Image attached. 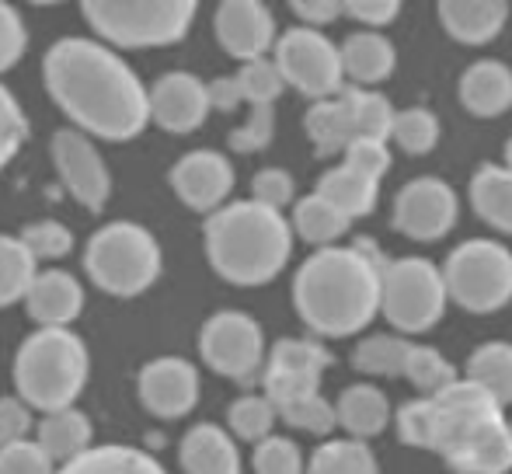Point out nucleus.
<instances>
[{
	"label": "nucleus",
	"instance_id": "nucleus-1",
	"mask_svg": "<svg viewBox=\"0 0 512 474\" xmlns=\"http://www.w3.org/2000/svg\"><path fill=\"white\" fill-rule=\"evenodd\" d=\"M42 81L74 129L102 140H133L150 126L147 88L136 70L98 39H67L53 42L42 60Z\"/></svg>",
	"mask_w": 512,
	"mask_h": 474
},
{
	"label": "nucleus",
	"instance_id": "nucleus-2",
	"mask_svg": "<svg viewBox=\"0 0 512 474\" xmlns=\"http://www.w3.org/2000/svg\"><path fill=\"white\" fill-rule=\"evenodd\" d=\"M398 440L429 450L453 474H509V415L464 377L432 398H411L394 412Z\"/></svg>",
	"mask_w": 512,
	"mask_h": 474
},
{
	"label": "nucleus",
	"instance_id": "nucleus-3",
	"mask_svg": "<svg viewBox=\"0 0 512 474\" xmlns=\"http://www.w3.org/2000/svg\"><path fill=\"white\" fill-rule=\"evenodd\" d=\"M387 255L370 241L317 248L293 276V307L317 339H352L380 314V276Z\"/></svg>",
	"mask_w": 512,
	"mask_h": 474
},
{
	"label": "nucleus",
	"instance_id": "nucleus-4",
	"mask_svg": "<svg viewBox=\"0 0 512 474\" xmlns=\"http://www.w3.org/2000/svg\"><path fill=\"white\" fill-rule=\"evenodd\" d=\"M203 248L213 272L230 286H265L286 269L293 255V227L255 199H234L209 213L203 224Z\"/></svg>",
	"mask_w": 512,
	"mask_h": 474
},
{
	"label": "nucleus",
	"instance_id": "nucleus-5",
	"mask_svg": "<svg viewBox=\"0 0 512 474\" xmlns=\"http://www.w3.org/2000/svg\"><path fill=\"white\" fill-rule=\"evenodd\" d=\"M91 377L88 346L70 328H39L18 346L14 356V387L28 408L63 412L74 408Z\"/></svg>",
	"mask_w": 512,
	"mask_h": 474
},
{
	"label": "nucleus",
	"instance_id": "nucleus-6",
	"mask_svg": "<svg viewBox=\"0 0 512 474\" xmlns=\"http://www.w3.org/2000/svg\"><path fill=\"white\" fill-rule=\"evenodd\" d=\"M161 269V244L133 220H112L98 227L84 248V272L108 297H140L161 279Z\"/></svg>",
	"mask_w": 512,
	"mask_h": 474
},
{
	"label": "nucleus",
	"instance_id": "nucleus-7",
	"mask_svg": "<svg viewBox=\"0 0 512 474\" xmlns=\"http://www.w3.org/2000/svg\"><path fill=\"white\" fill-rule=\"evenodd\" d=\"M196 0H88L81 14L98 42L115 49L175 46L196 21Z\"/></svg>",
	"mask_w": 512,
	"mask_h": 474
},
{
	"label": "nucleus",
	"instance_id": "nucleus-8",
	"mask_svg": "<svg viewBox=\"0 0 512 474\" xmlns=\"http://www.w3.org/2000/svg\"><path fill=\"white\" fill-rule=\"evenodd\" d=\"M450 304L467 314H495L512 304V251L495 237H467L439 265Z\"/></svg>",
	"mask_w": 512,
	"mask_h": 474
},
{
	"label": "nucleus",
	"instance_id": "nucleus-9",
	"mask_svg": "<svg viewBox=\"0 0 512 474\" xmlns=\"http://www.w3.org/2000/svg\"><path fill=\"white\" fill-rule=\"evenodd\" d=\"M446 297L443 272L432 258L405 255L387 258L384 276H380V314L394 335H425L446 318Z\"/></svg>",
	"mask_w": 512,
	"mask_h": 474
},
{
	"label": "nucleus",
	"instance_id": "nucleus-10",
	"mask_svg": "<svg viewBox=\"0 0 512 474\" xmlns=\"http://www.w3.org/2000/svg\"><path fill=\"white\" fill-rule=\"evenodd\" d=\"M272 63L283 74L286 88H297L300 95L314 98H335L345 88L342 56L338 46L324 32L307 25H293L272 46Z\"/></svg>",
	"mask_w": 512,
	"mask_h": 474
},
{
	"label": "nucleus",
	"instance_id": "nucleus-11",
	"mask_svg": "<svg viewBox=\"0 0 512 474\" xmlns=\"http://www.w3.org/2000/svg\"><path fill=\"white\" fill-rule=\"evenodd\" d=\"M265 332L248 311H216L199 328V356L227 380H255L265 366Z\"/></svg>",
	"mask_w": 512,
	"mask_h": 474
},
{
	"label": "nucleus",
	"instance_id": "nucleus-12",
	"mask_svg": "<svg viewBox=\"0 0 512 474\" xmlns=\"http://www.w3.org/2000/svg\"><path fill=\"white\" fill-rule=\"evenodd\" d=\"M457 217H460V196L446 178L418 175L401 185L398 196H394V210H391L394 231L418 244L443 241L457 227Z\"/></svg>",
	"mask_w": 512,
	"mask_h": 474
},
{
	"label": "nucleus",
	"instance_id": "nucleus-13",
	"mask_svg": "<svg viewBox=\"0 0 512 474\" xmlns=\"http://www.w3.org/2000/svg\"><path fill=\"white\" fill-rule=\"evenodd\" d=\"M331 363H335V356L324 342L286 335V339L272 342V349L265 353L262 394L276 408L286 401L307 398V394H321V380L331 370Z\"/></svg>",
	"mask_w": 512,
	"mask_h": 474
},
{
	"label": "nucleus",
	"instance_id": "nucleus-14",
	"mask_svg": "<svg viewBox=\"0 0 512 474\" xmlns=\"http://www.w3.org/2000/svg\"><path fill=\"white\" fill-rule=\"evenodd\" d=\"M49 161H53L60 182L67 185V192L91 213H102L108 196H112V175L102 150L95 147L91 136H84L81 129L63 126L49 136Z\"/></svg>",
	"mask_w": 512,
	"mask_h": 474
},
{
	"label": "nucleus",
	"instance_id": "nucleus-15",
	"mask_svg": "<svg viewBox=\"0 0 512 474\" xmlns=\"http://www.w3.org/2000/svg\"><path fill=\"white\" fill-rule=\"evenodd\" d=\"M203 380L192 359L185 356H157L136 377L140 405L157 419H185L199 405Z\"/></svg>",
	"mask_w": 512,
	"mask_h": 474
},
{
	"label": "nucleus",
	"instance_id": "nucleus-16",
	"mask_svg": "<svg viewBox=\"0 0 512 474\" xmlns=\"http://www.w3.org/2000/svg\"><path fill=\"white\" fill-rule=\"evenodd\" d=\"M175 196L196 213H216L234 192V164L220 150H189L168 171Z\"/></svg>",
	"mask_w": 512,
	"mask_h": 474
},
{
	"label": "nucleus",
	"instance_id": "nucleus-17",
	"mask_svg": "<svg viewBox=\"0 0 512 474\" xmlns=\"http://www.w3.org/2000/svg\"><path fill=\"white\" fill-rule=\"evenodd\" d=\"M213 32L223 53L241 63L269 56L279 39L276 14L262 0H223L213 14Z\"/></svg>",
	"mask_w": 512,
	"mask_h": 474
},
{
	"label": "nucleus",
	"instance_id": "nucleus-18",
	"mask_svg": "<svg viewBox=\"0 0 512 474\" xmlns=\"http://www.w3.org/2000/svg\"><path fill=\"white\" fill-rule=\"evenodd\" d=\"M147 112L150 122L161 126L164 133H196L209 116L206 81L189 70H171L161 74L147 88Z\"/></svg>",
	"mask_w": 512,
	"mask_h": 474
},
{
	"label": "nucleus",
	"instance_id": "nucleus-19",
	"mask_svg": "<svg viewBox=\"0 0 512 474\" xmlns=\"http://www.w3.org/2000/svg\"><path fill=\"white\" fill-rule=\"evenodd\" d=\"M25 311L39 328H70L84 311V286L67 269L35 272L25 293Z\"/></svg>",
	"mask_w": 512,
	"mask_h": 474
},
{
	"label": "nucleus",
	"instance_id": "nucleus-20",
	"mask_svg": "<svg viewBox=\"0 0 512 474\" xmlns=\"http://www.w3.org/2000/svg\"><path fill=\"white\" fill-rule=\"evenodd\" d=\"M506 0H439L436 18L443 32L460 46H488L509 25Z\"/></svg>",
	"mask_w": 512,
	"mask_h": 474
},
{
	"label": "nucleus",
	"instance_id": "nucleus-21",
	"mask_svg": "<svg viewBox=\"0 0 512 474\" xmlns=\"http://www.w3.org/2000/svg\"><path fill=\"white\" fill-rule=\"evenodd\" d=\"M338 56H342V74L352 88L384 84L398 70V46L384 32H370V28H356L345 35L338 42Z\"/></svg>",
	"mask_w": 512,
	"mask_h": 474
},
{
	"label": "nucleus",
	"instance_id": "nucleus-22",
	"mask_svg": "<svg viewBox=\"0 0 512 474\" xmlns=\"http://www.w3.org/2000/svg\"><path fill=\"white\" fill-rule=\"evenodd\" d=\"M457 98L474 119H499L512 109V67L506 60H474L460 74Z\"/></svg>",
	"mask_w": 512,
	"mask_h": 474
},
{
	"label": "nucleus",
	"instance_id": "nucleus-23",
	"mask_svg": "<svg viewBox=\"0 0 512 474\" xmlns=\"http://www.w3.org/2000/svg\"><path fill=\"white\" fill-rule=\"evenodd\" d=\"M178 461L185 474H244L237 440L216 422H199L182 436Z\"/></svg>",
	"mask_w": 512,
	"mask_h": 474
},
{
	"label": "nucleus",
	"instance_id": "nucleus-24",
	"mask_svg": "<svg viewBox=\"0 0 512 474\" xmlns=\"http://www.w3.org/2000/svg\"><path fill=\"white\" fill-rule=\"evenodd\" d=\"M331 405H335L338 429H345L349 440H363V443L384 433V429L391 426V415H394L391 398H387L377 384H370V380H359V384L342 387L338 401H331Z\"/></svg>",
	"mask_w": 512,
	"mask_h": 474
},
{
	"label": "nucleus",
	"instance_id": "nucleus-25",
	"mask_svg": "<svg viewBox=\"0 0 512 474\" xmlns=\"http://www.w3.org/2000/svg\"><path fill=\"white\" fill-rule=\"evenodd\" d=\"M91 440H95V429H91L88 412H81V408L49 412V415H42V422L35 426V447H39L56 468L77 461L84 450H91Z\"/></svg>",
	"mask_w": 512,
	"mask_h": 474
},
{
	"label": "nucleus",
	"instance_id": "nucleus-26",
	"mask_svg": "<svg viewBox=\"0 0 512 474\" xmlns=\"http://www.w3.org/2000/svg\"><path fill=\"white\" fill-rule=\"evenodd\" d=\"M467 199H471L481 224L512 237V171L509 168L492 164V161L478 164L471 175V185H467Z\"/></svg>",
	"mask_w": 512,
	"mask_h": 474
},
{
	"label": "nucleus",
	"instance_id": "nucleus-27",
	"mask_svg": "<svg viewBox=\"0 0 512 474\" xmlns=\"http://www.w3.org/2000/svg\"><path fill=\"white\" fill-rule=\"evenodd\" d=\"M314 192L324 199V203L335 206L338 213H345L349 220H363L377 210L380 182L359 175V171L349 168V164H335V168H328L321 178H317Z\"/></svg>",
	"mask_w": 512,
	"mask_h": 474
},
{
	"label": "nucleus",
	"instance_id": "nucleus-28",
	"mask_svg": "<svg viewBox=\"0 0 512 474\" xmlns=\"http://www.w3.org/2000/svg\"><path fill=\"white\" fill-rule=\"evenodd\" d=\"M464 380L488 394L495 405H512V342L488 339L467 356Z\"/></svg>",
	"mask_w": 512,
	"mask_h": 474
},
{
	"label": "nucleus",
	"instance_id": "nucleus-29",
	"mask_svg": "<svg viewBox=\"0 0 512 474\" xmlns=\"http://www.w3.org/2000/svg\"><path fill=\"white\" fill-rule=\"evenodd\" d=\"M304 129L314 143V154L317 157H335L349 147V140L356 136L352 129V112H349V102L345 95L338 91L335 98H321L307 109L304 116Z\"/></svg>",
	"mask_w": 512,
	"mask_h": 474
},
{
	"label": "nucleus",
	"instance_id": "nucleus-30",
	"mask_svg": "<svg viewBox=\"0 0 512 474\" xmlns=\"http://www.w3.org/2000/svg\"><path fill=\"white\" fill-rule=\"evenodd\" d=\"M56 474H168L157 457L126 443H105V447L84 450L77 461L56 468Z\"/></svg>",
	"mask_w": 512,
	"mask_h": 474
},
{
	"label": "nucleus",
	"instance_id": "nucleus-31",
	"mask_svg": "<svg viewBox=\"0 0 512 474\" xmlns=\"http://www.w3.org/2000/svg\"><path fill=\"white\" fill-rule=\"evenodd\" d=\"M290 227H293V237H304L314 248H331V244H338L349 234L352 220L345 217V213H338L331 203H324L317 192H310V196L293 203Z\"/></svg>",
	"mask_w": 512,
	"mask_h": 474
},
{
	"label": "nucleus",
	"instance_id": "nucleus-32",
	"mask_svg": "<svg viewBox=\"0 0 512 474\" xmlns=\"http://www.w3.org/2000/svg\"><path fill=\"white\" fill-rule=\"evenodd\" d=\"M408 349H411V342L405 339V335L373 332L352 346V370H359L363 377L394 380V377L405 373Z\"/></svg>",
	"mask_w": 512,
	"mask_h": 474
},
{
	"label": "nucleus",
	"instance_id": "nucleus-33",
	"mask_svg": "<svg viewBox=\"0 0 512 474\" xmlns=\"http://www.w3.org/2000/svg\"><path fill=\"white\" fill-rule=\"evenodd\" d=\"M304 474H380V461L370 443L363 440H324L317 450H310Z\"/></svg>",
	"mask_w": 512,
	"mask_h": 474
},
{
	"label": "nucleus",
	"instance_id": "nucleus-34",
	"mask_svg": "<svg viewBox=\"0 0 512 474\" xmlns=\"http://www.w3.org/2000/svg\"><path fill=\"white\" fill-rule=\"evenodd\" d=\"M439 136H443V126H439L436 112L425 109V105H408V109L394 112L387 143H394V147L411 157H425L439 147Z\"/></svg>",
	"mask_w": 512,
	"mask_h": 474
},
{
	"label": "nucleus",
	"instance_id": "nucleus-35",
	"mask_svg": "<svg viewBox=\"0 0 512 474\" xmlns=\"http://www.w3.org/2000/svg\"><path fill=\"white\" fill-rule=\"evenodd\" d=\"M401 377L415 387L418 398H432V394H439L450 384H457L460 373L450 359L439 353V349L422 346V342H411L408 359H405V373H401Z\"/></svg>",
	"mask_w": 512,
	"mask_h": 474
},
{
	"label": "nucleus",
	"instance_id": "nucleus-36",
	"mask_svg": "<svg viewBox=\"0 0 512 474\" xmlns=\"http://www.w3.org/2000/svg\"><path fill=\"white\" fill-rule=\"evenodd\" d=\"M345 102H349L352 112V129L356 136H366V140H384L391 136V122H394V102L384 95V91H370V88H352L345 84L342 88Z\"/></svg>",
	"mask_w": 512,
	"mask_h": 474
},
{
	"label": "nucleus",
	"instance_id": "nucleus-37",
	"mask_svg": "<svg viewBox=\"0 0 512 474\" xmlns=\"http://www.w3.org/2000/svg\"><path fill=\"white\" fill-rule=\"evenodd\" d=\"M276 405L265 394H241L227 408V433L244 443H262L276 433Z\"/></svg>",
	"mask_w": 512,
	"mask_h": 474
},
{
	"label": "nucleus",
	"instance_id": "nucleus-38",
	"mask_svg": "<svg viewBox=\"0 0 512 474\" xmlns=\"http://www.w3.org/2000/svg\"><path fill=\"white\" fill-rule=\"evenodd\" d=\"M39 262L25 251V244L11 234H0V307H11L25 300Z\"/></svg>",
	"mask_w": 512,
	"mask_h": 474
},
{
	"label": "nucleus",
	"instance_id": "nucleus-39",
	"mask_svg": "<svg viewBox=\"0 0 512 474\" xmlns=\"http://www.w3.org/2000/svg\"><path fill=\"white\" fill-rule=\"evenodd\" d=\"M234 81H237V88H241V98L248 102V109L251 105H276L279 95L286 91V81H283V74H279L276 63H272V56L241 63Z\"/></svg>",
	"mask_w": 512,
	"mask_h": 474
},
{
	"label": "nucleus",
	"instance_id": "nucleus-40",
	"mask_svg": "<svg viewBox=\"0 0 512 474\" xmlns=\"http://www.w3.org/2000/svg\"><path fill=\"white\" fill-rule=\"evenodd\" d=\"M18 241L25 244L35 262H60L74 251V231L60 220H32L21 227Z\"/></svg>",
	"mask_w": 512,
	"mask_h": 474
},
{
	"label": "nucleus",
	"instance_id": "nucleus-41",
	"mask_svg": "<svg viewBox=\"0 0 512 474\" xmlns=\"http://www.w3.org/2000/svg\"><path fill=\"white\" fill-rule=\"evenodd\" d=\"M279 422L293 429H304L310 436H331L338 429L335 422V405L321 394H307V398H297V401H286V405L276 408Z\"/></svg>",
	"mask_w": 512,
	"mask_h": 474
},
{
	"label": "nucleus",
	"instance_id": "nucleus-42",
	"mask_svg": "<svg viewBox=\"0 0 512 474\" xmlns=\"http://www.w3.org/2000/svg\"><path fill=\"white\" fill-rule=\"evenodd\" d=\"M251 468H255V474H304L307 461H304V450L297 447V440L272 433L269 440L255 443Z\"/></svg>",
	"mask_w": 512,
	"mask_h": 474
},
{
	"label": "nucleus",
	"instance_id": "nucleus-43",
	"mask_svg": "<svg viewBox=\"0 0 512 474\" xmlns=\"http://www.w3.org/2000/svg\"><path fill=\"white\" fill-rule=\"evenodd\" d=\"M272 136H276V105H251L241 126L230 129L227 147L237 154H258L269 147Z\"/></svg>",
	"mask_w": 512,
	"mask_h": 474
},
{
	"label": "nucleus",
	"instance_id": "nucleus-44",
	"mask_svg": "<svg viewBox=\"0 0 512 474\" xmlns=\"http://www.w3.org/2000/svg\"><path fill=\"white\" fill-rule=\"evenodd\" d=\"M28 140V119L21 102L14 98V91L7 84H0V171L21 154Z\"/></svg>",
	"mask_w": 512,
	"mask_h": 474
},
{
	"label": "nucleus",
	"instance_id": "nucleus-45",
	"mask_svg": "<svg viewBox=\"0 0 512 474\" xmlns=\"http://www.w3.org/2000/svg\"><path fill=\"white\" fill-rule=\"evenodd\" d=\"M342 164L356 168L359 175L373 178V182H384V175L394 168L391 143H384V140H366V136H352L349 147L342 150Z\"/></svg>",
	"mask_w": 512,
	"mask_h": 474
},
{
	"label": "nucleus",
	"instance_id": "nucleus-46",
	"mask_svg": "<svg viewBox=\"0 0 512 474\" xmlns=\"http://www.w3.org/2000/svg\"><path fill=\"white\" fill-rule=\"evenodd\" d=\"M251 199L283 213L286 206L297 203V182H293V175L286 168H262L251 178Z\"/></svg>",
	"mask_w": 512,
	"mask_h": 474
},
{
	"label": "nucleus",
	"instance_id": "nucleus-47",
	"mask_svg": "<svg viewBox=\"0 0 512 474\" xmlns=\"http://www.w3.org/2000/svg\"><path fill=\"white\" fill-rule=\"evenodd\" d=\"M25 49H28L25 18H21V11L14 4H4V0H0V74L18 67Z\"/></svg>",
	"mask_w": 512,
	"mask_h": 474
},
{
	"label": "nucleus",
	"instance_id": "nucleus-48",
	"mask_svg": "<svg viewBox=\"0 0 512 474\" xmlns=\"http://www.w3.org/2000/svg\"><path fill=\"white\" fill-rule=\"evenodd\" d=\"M0 474H56V464L35 447V440H21L0 447Z\"/></svg>",
	"mask_w": 512,
	"mask_h": 474
},
{
	"label": "nucleus",
	"instance_id": "nucleus-49",
	"mask_svg": "<svg viewBox=\"0 0 512 474\" xmlns=\"http://www.w3.org/2000/svg\"><path fill=\"white\" fill-rule=\"evenodd\" d=\"M32 433V408L18 394H0V447L28 440Z\"/></svg>",
	"mask_w": 512,
	"mask_h": 474
},
{
	"label": "nucleus",
	"instance_id": "nucleus-50",
	"mask_svg": "<svg viewBox=\"0 0 512 474\" xmlns=\"http://www.w3.org/2000/svg\"><path fill=\"white\" fill-rule=\"evenodd\" d=\"M401 7H405L401 0H345V14L363 28H370V32H380L391 21H398Z\"/></svg>",
	"mask_w": 512,
	"mask_h": 474
},
{
	"label": "nucleus",
	"instance_id": "nucleus-51",
	"mask_svg": "<svg viewBox=\"0 0 512 474\" xmlns=\"http://www.w3.org/2000/svg\"><path fill=\"white\" fill-rule=\"evenodd\" d=\"M290 11L300 18V25L317 28V32H321L324 25H335V21L342 18L345 4L342 0H293Z\"/></svg>",
	"mask_w": 512,
	"mask_h": 474
},
{
	"label": "nucleus",
	"instance_id": "nucleus-52",
	"mask_svg": "<svg viewBox=\"0 0 512 474\" xmlns=\"http://www.w3.org/2000/svg\"><path fill=\"white\" fill-rule=\"evenodd\" d=\"M206 95H209V109H220V112H237L244 105L241 88H237L234 77H216V81H209Z\"/></svg>",
	"mask_w": 512,
	"mask_h": 474
},
{
	"label": "nucleus",
	"instance_id": "nucleus-53",
	"mask_svg": "<svg viewBox=\"0 0 512 474\" xmlns=\"http://www.w3.org/2000/svg\"><path fill=\"white\" fill-rule=\"evenodd\" d=\"M502 168H509V171H512V136L506 140V164H502Z\"/></svg>",
	"mask_w": 512,
	"mask_h": 474
},
{
	"label": "nucleus",
	"instance_id": "nucleus-54",
	"mask_svg": "<svg viewBox=\"0 0 512 474\" xmlns=\"http://www.w3.org/2000/svg\"><path fill=\"white\" fill-rule=\"evenodd\" d=\"M509 433H512V419H509Z\"/></svg>",
	"mask_w": 512,
	"mask_h": 474
}]
</instances>
